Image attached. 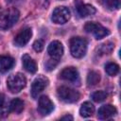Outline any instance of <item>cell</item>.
Returning <instances> with one entry per match:
<instances>
[{
  "label": "cell",
  "instance_id": "obj_1",
  "mask_svg": "<svg viewBox=\"0 0 121 121\" xmlns=\"http://www.w3.org/2000/svg\"><path fill=\"white\" fill-rule=\"evenodd\" d=\"M19 16L20 13L17 9L15 8L7 9L0 14V28L2 30H7L10 28L17 23Z\"/></svg>",
  "mask_w": 121,
  "mask_h": 121
},
{
  "label": "cell",
  "instance_id": "obj_2",
  "mask_svg": "<svg viewBox=\"0 0 121 121\" xmlns=\"http://www.w3.org/2000/svg\"><path fill=\"white\" fill-rule=\"evenodd\" d=\"M70 51L75 58L84 57L87 51V41L81 37H73L70 40Z\"/></svg>",
  "mask_w": 121,
  "mask_h": 121
},
{
  "label": "cell",
  "instance_id": "obj_3",
  "mask_svg": "<svg viewBox=\"0 0 121 121\" xmlns=\"http://www.w3.org/2000/svg\"><path fill=\"white\" fill-rule=\"evenodd\" d=\"M26 84V77L21 73L10 75L7 79L8 89L11 93H19L22 89L25 88Z\"/></svg>",
  "mask_w": 121,
  "mask_h": 121
},
{
  "label": "cell",
  "instance_id": "obj_4",
  "mask_svg": "<svg viewBox=\"0 0 121 121\" xmlns=\"http://www.w3.org/2000/svg\"><path fill=\"white\" fill-rule=\"evenodd\" d=\"M57 94L59 98L66 103H73L79 99V93L67 86L59 87L57 90Z\"/></svg>",
  "mask_w": 121,
  "mask_h": 121
},
{
  "label": "cell",
  "instance_id": "obj_5",
  "mask_svg": "<svg viewBox=\"0 0 121 121\" xmlns=\"http://www.w3.org/2000/svg\"><path fill=\"white\" fill-rule=\"evenodd\" d=\"M84 29L88 33H92L96 39H102L110 34L109 29L95 22H88L84 26Z\"/></svg>",
  "mask_w": 121,
  "mask_h": 121
},
{
  "label": "cell",
  "instance_id": "obj_6",
  "mask_svg": "<svg viewBox=\"0 0 121 121\" xmlns=\"http://www.w3.org/2000/svg\"><path fill=\"white\" fill-rule=\"evenodd\" d=\"M71 16V12L66 7H57L52 12V21L55 24H65Z\"/></svg>",
  "mask_w": 121,
  "mask_h": 121
},
{
  "label": "cell",
  "instance_id": "obj_7",
  "mask_svg": "<svg viewBox=\"0 0 121 121\" xmlns=\"http://www.w3.org/2000/svg\"><path fill=\"white\" fill-rule=\"evenodd\" d=\"M47 84H48V80L46 78H44L43 76L36 78L31 85V90H30L31 96L33 98L38 97V95L44 90V88L47 86Z\"/></svg>",
  "mask_w": 121,
  "mask_h": 121
},
{
  "label": "cell",
  "instance_id": "obj_8",
  "mask_svg": "<svg viewBox=\"0 0 121 121\" xmlns=\"http://www.w3.org/2000/svg\"><path fill=\"white\" fill-rule=\"evenodd\" d=\"M54 110V104L47 95H42L38 102V111L42 115H47Z\"/></svg>",
  "mask_w": 121,
  "mask_h": 121
},
{
  "label": "cell",
  "instance_id": "obj_9",
  "mask_svg": "<svg viewBox=\"0 0 121 121\" xmlns=\"http://www.w3.org/2000/svg\"><path fill=\"white\" fill-rule=\"evenodd\" d=\"M60 77L63 80L68 81V82H72V83H75V84H76V82L79 81V75H78V72L77 68H75V67H66V68H64L60 73Z\"/></svg>",
  "mask_w": 121,
  "mask_h": 121
},
{
  "label": "cell",
  "instance_id": "obj_10",
  "mask_svg": "<svg viewBox=\"0 0 121 121\" xmlns=\"http://www.w3.org/2000/svg\"><path fill=\"white\" fill-rule=\"evenodd\" d=\"M47 52L48 55L51 57V59L59 60L63 54V45L59 41H53L49 43Z\"/></svg>",
  "mask_w": 121,
  "mask_h": 121
},
{
  "label": "cell",
  "instance_id": "obj_11",
  "mask_svg": "<svg viewBox=\"0 0 121 121\" xmlns=\"http://www.w3.org/2000/svg\"><path fill=\"white\" fill-rule=\"evenodd\" d=\"M32 36V30L29 27L22 29L14 38V43L17 46H25Z\"/></svg>",
  "mask_w": 121,
  "mask_h": 121
},
{
  "label": "cell",
  "instance_id": "obj_12",
  "mask_svg": "<svg viewBox=\"0 0 121 121\" xmlns=\"http://www.w3.org/2000/svg\"><path fill=\"white\" fill-rule=\"evenodd\" d=\"M75 5H76L77 12L78 13L80 17H87V16L93 15L95 13V9L93 6L89 4H84L80 0H77Z\"/></svg>",
  "mask_w": 121,
  "mask_h": 121
},
{
  "label": "cell",
  "instance_id": "obj_13",
  "mask_svg": "<svg viewBox=\"0 0 121 121\" xmlns=\"http://www.w3.org/2000/svg\"><path fill=\"white\" fill-rule=\"evenodd\" d=\"M116 113V109L112 105H104L99 108L98 112H97V117L101 120H106L113 117Z\"/></svg>",
  "mask_w": 121,
  "mask_h": 121
},
{
  "label": "cell",
  "instance_id": "obj_14",
  "mask_svg": "<svg viewBox=\"0 0 121 121\" xmlns=\"http://www.w3.org/2000/svg\"><path fill=\"white\" fill-rule=\"evenodd\" d=\"M22 62L25 70H26L28 73H31V74L36 73L38 67L35 60H33V59H31L30 56H28L27 54H25L22 57Z\"/></svg>",
  "mask_w": 121,
  "mask_h": 121
},
{
  "label": "cell",
  "instance_id": "obj_15",
  "mask_svg": "<svg viewBox=\"0 0 121 121\" xmlns=\"http://www.w3.org/2000/svg\"><path fill=\"white\" fill-rule=\"evenodd\" d=\"M14 65V60L10 56L2 55L0 56V72L5 73L12 68Z\"/></svg>",
  "mask_w": 121,
  "mask_h": 121
},
{
  "label": "cell",
  "instance_id": "obj_16",
  "mask_svg": "<svg viewBox=\"0 0 121 121\" xmlns=\"http://www.w3.org/2000/svg\"><path fill=\"white\" fill-rule=\"evenodd\" d=\"M94 112H95V107L89 101L82 103V105L79 109V114L82 117H89L94 113Z\"/></svg>",
  "mask_w": 121,
  "mask_h": 121
},
{
  "label": "cell",
  "instance_id": "obj_17",
  "mask_svg": "<svg viewBox=\"0 0 121 121\" xmlns=\"http://www.w3.org/2000/svg\"><path fill=\"white\" fill-rule=\"evenodd\" d=\"M24 109V102L20 98H14L10 101L9 106V111L15 112V113H20Z\"/></svg>",
  "mask_w": 121,
  "mask_h": 121
},
{
  "label": "cell",
  "instance_id": "obj_18",
  "mask_svg": "<svg viewBox=\"0 0 121 121\" xmlns=\"http://www.w3.org/2000/svg\"><path fill=\"white\" fill-rule=\"evenodd\" d=\"M100 80V75L96 71H90L87 76V84L88 86H95Z\"/></svg>",
  "mask_w": 121,
  "mask_h": 121
},
{
  "label": "cell",
  "instance_id": "obj_19",
  "mask_svg": "<svg viewBox=\"0 0 121 121\" xmlns=\"http://www.w3.org/2000/svg\"><path fill=\"white\" fill-rule=\"evenodd\" d=\"M101 4L108 9L113 10L120 8V0H100Z\"/></svg>",
  "mask_w": 121,
  "mask_h": 121
},
{
  "label": "cell",
  "instance_id": "obj_20",
  "mask_svg": "<svg viewBox=\"0 0 121 121\" xmlns=\"http://www.w3.org/2000/svg\"><path fill=\"white\" fill-rule=\"evenodd\" d=\"M105 71L109 76H115L119 72V66L114 62H108L105 65Z\"/></svg>",
  "mask_w": 121,
  "mask_h": 121
},
{
  "label": "cell",
  "instance_id": "obj_21",
  "mask_svg": "<svg viewBox=\"0 0 121 121\" xmlns=\"http://www.w3.org/2000/svg\"><path fill=\"white\" fill-rule=\"evenodd\" d=\"M107 96H108V95L104 91H96V92L93 93V95H92V98L95 102H102L107 98Z\"/></svg>",
  "mask_w": 121,
  "mask_h": 121
},
{
  "label": "cell",
  "instance_id": "obj_22",
  "mask_svg": "<svg viewBox=\"0 0 121 121\" xmlns=\"http://www.w3.org/2000/svg\"><path fill=\"white\" fill-rule=\"evenodd\" d=\"M113 47H114L113 43H111V42H108V43H105L101 44V46L99 47V51L102 54H110L112 51Z\"/></svg>",
  "mask_w": 121,
  "mask_h": 121
},
{
  "label": "cell",
  "instance_id": "obj_23",
  "mask_svg": "<svg viewBox=\"0 0 121 121\" xmlns=\"http://www.w3.org/2000/svg\"><path fill=\"white\" fill-rule=\"evenodd\" d=\"M43 45H44V43H43V41H42V40H37L33 43V48L37 52H41L43 49Z\"/></svg>",
  "mask_w": 121,
  "mask_h": 121
},
{
  "label": "cell",
  "instance_id": "obj_24",
  "mask_svg": "<svg viewBox=\"0 0 121 121\" xmlns=\"http://www.w3.org/2000/svg\"><path fill=\"white\" fill-rule=\"evenodd\" d=\"M57 64H58V60H54V59H51V60H47V62L45 63V67H46V69L48 71H50V70L54 69Z\"/></svg>",
  "mask_w": 121,
  "mask_h": 121
},
{
  "label": "cell",
  "instance_id": "obj_25",
  "mask_svg": "<svg viewBox=\"0 0 121 121\" xmlns=\"http://www.w3.org/2000/svg\"><path fill=\"white\" fill-rule=\"evenodd\" d=\"M5 100H6L5 95L4 94H0V107H4L5 106Z\"/></svg>",
  "mask_w": 121,
  "mask_h": 121
},
{
  "label": "cell",
  "instance_id": "obj_26",
  "mask_svg": "<svg viewBox=\"0 0 121 121\" xmlns=\"http://www.w3.org/2000/svg\"><path fill=\"white\" fill-rule=\"evenodd\" d=\"M60 119L61 120H73V116H71V115H64Z\"/></svg>",
  "mask_w": 121,
  "mask_h": 121
}]
</instances>
